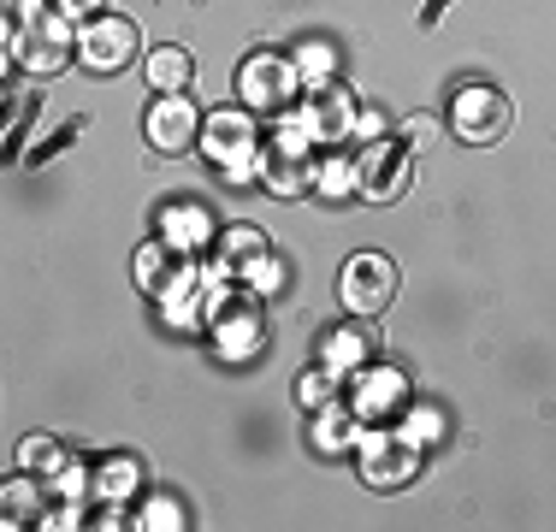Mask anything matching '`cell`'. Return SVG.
Masks as SVG:
<instances>
[{"instance_id": "cell-1", "label": "cell", "mask_w": 556, "mask_h": 532, "mask_svg": "<svg viewBox=\"0 0 556 532\" xmlns=\"http://www.w3.org/2000/svg\"><path fill=\"white\" fill-rule=\"evenodd\" d=\"M7 48L12 60H24L36 77H54L77 60V36H72V12L60 0H18L7 24Z\"/></svg>"}, {"instance_id": "cell-2", "label": "cell", "mask_w": 556, "mask_h": 532, "mask_svg": "<svg viewBox=\"0 0 556 532\" xmlns=\"http://www.w3.org/2000/svg\"><path fill=\"white\" fill-rule=\"evenodd\" d=\"M509 125H515V101L492 84H462L456 101H450V130H456L462 142H473V149L503 142Z\"/></svg>"}, {"instance_id": "cell-3", "label": "cell", "mask_w": 556, "mask_h": 532, "mask_svg": "<svg viewBox=\"0 0 556 532\" xmlns=\"http://www.w3.org/2000/svg\"><path fill=\"white\" fill-rule=\"evenodd\" d=\"M338 296H343V308H350L355 319H374V314H386L391 302H396V266L386 255H355L350 266H343V278H338Z\"/></svg>"}, {"instance_id": "cell-4", "label": "cell", "mask_w": 556, "mask_h": 532, "mask_svg": "<svg viewBox=\"0 0 556 532\" xmlns=\"http://www.w3.org/2000/svg\"><path fill=\"white\" fill-rule=\"evenodd\" d=\"M202 154L214 160L225 178H249V172H255V154H261L255 118L249 113H214L202 125Z\"/></svg>"}, {"instance_id": "cell-5", "label": "cell", "mask_w": 556, "mask_h": 532, "mask_svg": "<svg viewBox=\"0 0 556 532\" xmlns=\"http://www.w3.org/2000/svg\"><path fill=\"white\" fill-rule=\"evenodd\" d=\"M420 473L415 432H367L362 438V479L374 491H403Z\"/></svg>"}, {"instance_id": "cell-6", "label": "cell", "mask_w": 556, "mask_h": 532, "mask_svg": "<svg viewBox=\"0 0 556 532\" xmlns=\"http://www.w3.org/2000/svg\"><path fill=\"white\" fill-rule=\"evenodd\" d=\"M308 142H314V137L296 125V118H290V125L273 137V149L261 154V178H267L278 195H302V190L314 183V172H320V166H314V149H308Z\"/></svg>"}, {"instance_id": "cell-7", "label": "cell", "mask_w": 556, "mask_h": 532, "mask_svg": "<svg viewBox=\"0 0 556 532\" xmlns=\"http://www.w3.org/2000/svg\"><path fill=\"white\" fill-rule=\"evenodd\" d=\"M77 60H84V72H96V77L125 72V65L137 60V24L130 18H96L84 36H77Z\"/></svg>"}, {"instance_id": "cell-8", "label": "cell", "mask_w": 556, "mask_h": 532, "mask_svg": "<svg viewBox=\"0 0 556 532\" xmlns=\"http://www.w3.org/2000/svg\"><path fill=\"white\" fill-rule=\"evenodd\" d=\"M237 96L249 106H261V113H278V106H290V96H296V65L273 60V53H255L237 72Z\"/></svg>"}, {"instance_id": "cell-9", "label": "cell", "mask_w": 556, "mask_h": 532, "mask_svg": "<svg viewBox=\"0 0 556 532\" xmlns=\"http://www.w3.org/2000/svg\"><path fill=\"white\" fill-rule=\"evenodd\" d=\"M261 338H267V326H261L255 302H231V296H225L214 308V350L225 355V362H249V355L261 350Z\"/></svg>"}, {"instance_id": "cell-10", "label": "cell", "mask_w": 556, "mask_h": 532, "mask_svg": "<svg viewBox=\"0 0 556 532\" xmlns=\"http://www.w3.org/2000/svg\"><path fill=\"white\" fill-rule=\"evenodd\" d=\"M408 160H415V142H379V149H367L362 160V195L367 202H396L408 183Z\"/></svg>"}, {"instance_id": "cell-11", "label": "cell", "mask_w": 556, "mask_h": 532, "mask_svg": "<svg viewBox=\"0 0 556 532\" xmlns=\"http://www.w3.org/2000/svg\"><path fill=\"white\" fill-rule=\"evenodd\" d=\"M149 142L161 154H184L190 142H202V118H195V106L184 96H161L149 113Z\"/></svg>"}, {"instance_id": "cell-12", "label": "cell", "mask_w": 556, "mask_h": 532, "mask_svg": "<svg viewBox=\"0 0 556 532\" xmlns=\"http://www.w3.org/2000/svg\"><path fill=\"white\" fill-rule=\"evenodd\" d=\"M403 403H408V379H403V372H391V367L362 372V384H355V415H362V420H386L391 408H403Z\"/></svg>"}, {"instance_id": "cell-13", "label": "cell", "mask_w": 556, "mask_h": 532, "mask_svg": "<svg viewBox=\"0 0 556 532\" xmlns=\"http://www.w3.org/2000/svg\"><path fill=\"white\" fill-rule=\"evenodd\" d=\"M302 130H308L314 142H343V130H350V96L343 89H320L308 106V118H296Z\"/></svg>"}, {"instance_id": "cell-14", "label": "cell", "mask_w": 556, "mask_h": 532, "mask_svg": "<svg viewBox=\"0 0 556 532\" xmlns=\"http://www.w3.org/2000/svg\"><path fill=\"white\" fill-rule=\"evenodd\" d=\"M137 278H142V290H154V296H166V290L184 278V261H178V249H172L166 237H161V243H149V249L137 255Z\"/></svg>"}, {"instance_id": "cell-15", "label": "cell", "mask_w": 556, "mask_h": 532, "mask_svg": "<svg viewBox=\"0 0 556 532\" xmlns=\"http://www.w3.org/2000/svg\"><path fill=\"white\" fill-rule=\"evenodd\" d=\"M190 77H195L190 48H154L149 53V84L161 89V96H184V89H190Z\"/></svg>"}, {"instance_id": "cell-16", "label": "cell", "mask_w": 556, "mask_h": 532, "mask_svg": "<svg viewBox=\"0 0 556 532\" xmlns=\"http://www.w3.org/2000/svg\"><path fill=\"white\" fill-rule=\"evenodd\" d=\"M161 237H166L172 249H202L214 231H207V219L195 207H166L161 213Z\"/></svg>"}, {"instance_id": "cell-17", "label": "cell", "mask_w": 556, "mask_h": 532, "mask_svg": "<svg viewBox=\"0 0 556 532\" xmlns=\"http://www.w3.org/2000/svg\"><path fill=\"white\" fill-rule=\"evenodd\" d=\"M18 461H24V473H36V479H54V473H65V456H60V444H54V438H30V444L18 449Z\"/></svg>"}, {"instance_id": "cell-18", "label": "cell", "mask_w": 556, "mask_h": 532, "mask_svg": "<svg viewBox=\"0 0 556 532\" xmlns=\"http://www.w3.org/2000/svg\"><path fill=\"white\" fill-rule=\"evenodd\" d=\"M142 485V468H137V461H130V456H113L108 461V468H101V497H130V491H137Z\"/></svg>"}, {"instance_id": "cell-19", "label": "cell", "mask_w": 556, "mask_h": 532, "mask_svg": "<svg viewBox=\"0 0 556 532\" xmlns=\"http://www.w3.org/2000/svg\"><path fill=\"white\" fill-rule=\"evenodd\" d=\"M367 350H374V331H343V338L326 343V367H332V372L338 367H355Z\"/></svg>"}, {"instance_id": "cell-20", "label": "cell", "mask_w": 556, "mask_h": 532, "mask_svg": "<svg viewBox=\"0 0 556 532\" xmlns=\"http://www.w3.org/2000/svg\"><path fill=\"white\" fill-rule=\"evenodd\" d=\"M261 255H267V243H261V231H249V225H237V231H225V261L249 266V261H261Z\"/></svg>"}, {"instance_id": "cell-21", "label": "cell", "mask_w": 556, "mask_h": 532, "mask_svg": "<svg viewBox=\"0 0 556 532\" xmlns=\"http://www.w3.org/2000/svg\"><path fill=\"white\" fill-rule=\"evenodd\" d=\"M314 444H320V449H343V444H350V415H343V408H332V415L314 426Z\"/></svg>"}, {"instance_id": "cell-22", "label": "cell", "mask_w": 556, "mask_h": 532, "mask_svg": "<svg viewBox=\"0 0 556 532\" xmlns=\"http://www.w3.org/2000/svg\"><path fill=\"white\" fill-rule=\"evenodd\" d=\"M302 72H308V77H326V72H332V53H326L320 42H308V48H302Z\"/></svg>"}, {"instance_id": "cell-23", "label": "cell", "mask_w": 556, "mask_h": 532, "mask_svg": "<svg viewBox=\"0 0 556 532\" xmlns=\"http://www.w3.org/2000/svg\"><path fill=\"white\" fill-rule=\"evenodd\" d=\"M326 391H332V367L308 372V384H302V403H326Z\"/></svg>"}, {"instance_id": "cell-24", "label": "cell", "mask_w": 556, "mask_h": 532, "mask_svg": "<svg viewBox=\"0 0 556 532\" xmlns=\"http://www.w3.org/2000/svg\"><path fill=\"white\" fill-rule=\"evenodd\" d=\"M249 278H255V290H278V261H249Z\"/></svg>"}, {"instance_id": "cell-25", "label": "cell", "mask_w": 556, "mask_h": 532, "mask_svg": "<svg viewBox=\"0 0 556 532\" xmlns=\"http://www.w3.org/2000/svg\"><path fill=\"white\" fill-rule=\"evenodd\" d=\"M142 527H184V515L172 509V503H154V509L142 515Z\"/></svg>"}, {"instance_id": "cell-26", "label": "cell", "mask_w": 556, "mask_h": 532, "mask_svg": "<svg viewBox=\"0 0 556 532\" xmlns=\"http://www.w3.org/2000/svg\"><path fill=\"white\" fill-rule=\"evenodd\" d=\"M65 12H72V18H84V12H101V0H60Z\"/></svg>"}, {"instance_id": "cell-27", "label": "cell", "mask_w": 556, "mask_h": 532, "mask_svg": "<svg viewBox=\"0 0 556 532\" xmlns=\"http://www.w3.org/2000/svg\"><path fill=\"white\" fill-rule=\"evenodd\" d=\"M432 137V118H415V125H408V142H415V149H420V142H427Z\"/></svg>"}]
</instances>
